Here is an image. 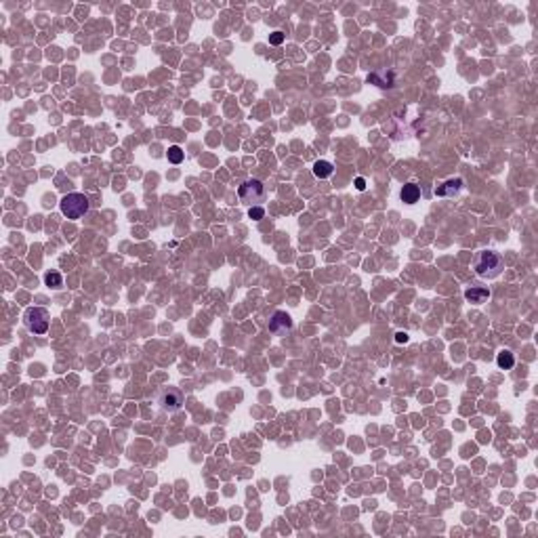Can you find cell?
Masks as SVG:
<instances>
[{"label": "cell", "mask_w": 538, "mask_h": 538, "mask_svg": "<svg viewBox=\"0 0 538 538\" xmlns=\"http://www.w3.org/2000/svg\"><path fill=\"white\" fill-rule=\"evenodd\" d=\"M355 189H357V191H364V189H366V181H364L362 177L355 179Z\"/></svg>", "instance_id": "2e32d148"}, {"label": "cell", "mask_w": 538, "mask_h": 538, "mask_svg": "<svg viewBox=\"0 0 538 538\" xmlns=\"http://www.w3.org/2000/svg\"><path fill=\"white\" fill-rule=\"evenodd\" d=\"M463 187V181L460 179H448V181H444L441 185L435 187V196L439 198H454Z\"/></svg>", "instance_id": "52a82bcc"}, {"label": "cell", "mask_w": 538, "mask_h": 538, "mask_svg": "<svg viewBox=\"0 0 538 538\" xmlns=\"http://www.w3.org/2000/svg\"><path fill=\"white\" fill-rule=\"evenodd\" d=\"M158 404H160V408H162V410H166V412H175V410L181 408L183 395H181V391H179V389L168 387V389H164V391L160 393Z\"/></svg>", "instance_id": "5b68a950"}, {"label": "cell", "mask_w": 538, "mask_h": 538, "mask_svg": "<svg viewBox=\"0 0 538 538\" xmlns=\"http://www.w3.org/2000/svg\"><path fill=\"white\" fill-rule=\"evenodd\" d=\"M420 198V187L416 183H406L401 187V200L406 204H414V202Z\"/></svg>", "instance_id": "9c48e42d"}, {"label": "cell", "mask_w": 538, "mask_h": 538, "mask_svg": "<svg viewBox=\"0 0 538 538\" xmlns=\"http://www.w3.org/2000/svg\"><path fill=\"white\" fill-rule=\"evenodd\" d=\"M496 364H498V368H503V370H511V368L515 366V355H513L509 349H503V351L496 355Z\"/></svg>", "instance_id": "30bf717a"}, {"label": "cell", "mask_w": 538, "mask_h": 538, "mask_svg": "<svg viewBox=\"0 0 538 538\" xmlns=\"http://www.w3.org/2000/svg\"><path fill=\"white\" fill-rule=\"evenodd\" d=\"M505 269V261L494 251H482L475 259V274L479 278H496Z\"/></svg>", "instance_id": "6da1fadb"}, {"label": "cell", "mask_w": 538, "mask_h": 538, "mask_svg": "<svg viewBox=\"0 0 538 538\" xmlns=\"http://www.w3.org/2000/svg\"><path fill=\"white\" fill-rule=\"evenodd\" d=\"M88 206H91V202H88V198L84 194H67L61 198L59 202V208L61 213L67 217V219H80L88 213Z\"/></svg>", "instance_id": "7a4b0ae2"}, {"label": "cell", "mask_w": 538, "mask_h": 538, "mask_svg": "<svg viewBox=\"0 0 538 538\" xmlns=\"http://www.w3.org/2000/svg\"><path fill=\"white\" fill-rule=\"evenodd\" d=\"M44 282H47V286L51 288H61L63 286V278L59 272H49L47 276H44Z\"/></svg>", "instance_id": "4fadbf2b"}, {"label": "cell", "mask_w": 538, "mask_h": 538, "mask_svg": "<svg viewBox=\"0 0 538 538\" xmlns=\"http://www.w3.org/2000/svg\"><path fill=\"white\" fill-rule=\"evenodd\" d=\"M238 196L242 200V204L257 206L265 200V185L259 181V179H246L238 189Z\"/></svg>", "instance_id": "3957f363"}, {"label": "cell", "mask_w": 538, "mask_h": 538, "mask_svg": "<svg viewBox=\"0 0 538 538\" xmlns=\"http://www.w3.org/2000/svg\"><path fill=\"white\" fill-rule=\"evenodd\" d=\"M465 299L473 305H482L490 299V290L484 286H471L469 290H465Z\"/></svg>", "instance_id": "ba28073f"}, {"label": "cell", "mask_w": 538, "mask_h": 538, "mask_svg": "<svg viewBox=\"0 0 538 538\" xmlns=\"http://www.w3.org/2000/svg\"><path fill=\"white\" fill-rule=\"evenodd\" d=\"M290 328H293V320H290V316H288V313H284V311H276L272 316V320H269V330H272L274 334H282V332H286Z\"/></svg>", "instance_id": "8992f818"}, {"label": "cell", "mask_w": 538, "mask_h": 538, "mask_svg": "<svg viewBox=\"0 0 538 538\" xmlns=\"http://www.w3.org/2000/svg\"><path fill=\"white\" fill-rule=\"evenodd\" d=\"M183 149L179 147V145H170L168 147V151H166V158H168V162H172V164H181L183 162Z\"/></svg>", "instance_id": "7c38bea8"}, {"label": "cell", "mask_w": 538, "mask_h": 538, "mask_svg": "<svg viewBox=\"0 0 538 538\" xmlns=\"http://www.w3.org/2000/svg\"><path fill=\"white\" fill-rule=\"evenodd\" d=\"M269 42H272V44H282L284 42V32H280V30L272 32V34H269Z\"/></svg>", "instance_id": "9a60e30c"}, {"label": "cell", "mask_w": 538, "mask_h": 538, "mask_svg": "<svg viewBox=\"0 0 538 538\" xmlns=\"http://www.w3.org/2000/svg\"><path fill=\"white\" fill-rule=\"evenodd\" d=\"M248 217H251L253 221H261V219L265 217V208H263V206H251V208H248Z\"/></svg>", "instance_id": "5bb4252c"}, {"label": "cell", "mask_w": 538, "mask_h": 538, "mask_svg": "<svg viewBox=\"0 0 538 538\" xmlns=\"http://www.w3.org/2000/svg\"><path fill=\"white\" fill-rule=\"evenodd\" d=\"M395 343H399V345H401V343H408V334H406V332H397V334H395Z\"/></svg>", "instance_id": "e0dca14e"}, {"label": "cell", "mask_w": 538, "mask_h": 538, "mask_svg": "<svg viewBox=\"0 0 538 538\" xmlns=\"http://www.w3.org/2000/svg\"><path fill=\"white\" fill-rule=\"evenodd\" d=\"M49 311L42 309V307H30L26 309L24 313V322H26V328L34 334H44L49 330Z\"/></svg>", "instance_id": "277c9868"}, {"label": "cell", "mask_w": 538, "mask_h": 538, "mask_svg": "<svg viewBox=\"0 0 538 538\" xmlns=\"http://www.w3.org/2000/svg\"><path fill=\"white\" fill-rule=\"evenodd\" d=\"M332 170H334V166L330 162H326V160H318L316 164H313V175H316L318 179H328L332 175Z\"/></svg>", "instance_id": "8fae6325"}]
</instances>
